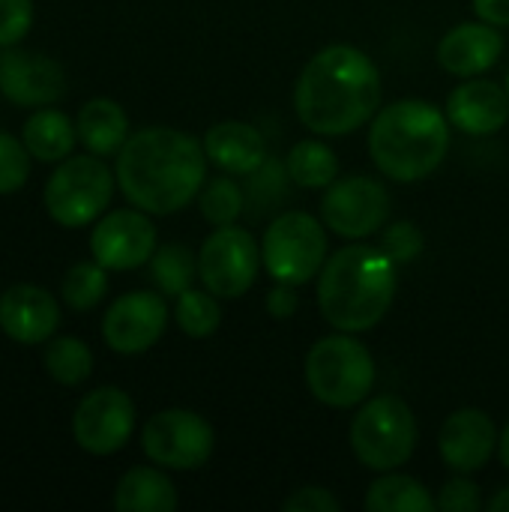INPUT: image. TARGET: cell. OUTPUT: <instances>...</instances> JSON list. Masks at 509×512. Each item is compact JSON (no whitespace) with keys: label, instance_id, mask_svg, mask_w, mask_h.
I'll return each mask as SVG.
<instances>
[{"label":"cell","instance_id":"obj_1","mask_svg":"<svg viewBox=\"0 0 509 512\" xmlns=\"http://www.w3.org/2000/svg\"><path fill=\"white\" fill-rule=\"evenodd\" d=\"M207 153L192 135L171 126H147L126 138L117 153V183L123 195L150 216L183 210L204 186Z\"/></svg>","mask_w":509,"mask_h":512},{"label":"cell","instance_id":"obj_2","mask_svg":"<svg viewBox=\"0 0 509 512\" xmlns=\"http://www.w3.org/2000/svg\"><path fill=\"white\" fill-rule=\"evenodd\" d=\"M381 72L372 57L354 45L321 48L300 72L294 108L315 135H351L378 114Z\"/></svg>","mask_w":509,"mask_h":512},{"label":"cell","instance_id":"obj_3","mask_svg":"<svg viewBox=\"0 0 509 512\" xmlns=\"http://www.w3.org/2000/svg\"><path fill=\"white\" fill-rule=\"evenodd\" d=\"M396 261L375 246H345L318 273V306L342 333L372 330L393 306Z\"/></svg>","mask_w":509,"mask_h":512},{"label":"cell","instance_id":"obj_4","mask_svg":"<svg viewBox=\"0 0 509 512\" xmlns=\"http://www.w3.org/2000/svg\"><path fill=\"white\" fill-rule=\"evenodd\" d=\"M450 150V120L426 99H399L375 114L369 153L396 183L429 177Z\"/></svg>","mask_w":509,"mask_h":512},{"label":"cell","instance_id":"obj_5","mask_svg":"<svg viewBox=\"0 0 509 512\" xmlns=\"http://www.w3.org/2000/svg\"><path fill=\"white\" fill-rule=\"evenodd\" d=\"M306 387L327 408H357L375 387V360L351 333L318 339L306 354Z\"/></svg>","mask_w":509,"mask_h":512},{"label":"cell","instance_id":"obj_6","mask_svg":"<svg viewBox=\"0 0 509 512\" xmlns=\"http://www.w3.org/2000/svg\"><path fill=\"white\" fill-rule=\"evenodd\" d=\"M351 450L369 471H396L417 450V420L405 399L375 396L351 423Z\"/></svg>","mask_w":509,"mask_h":512},{"label":"cell","instance_id":"obj_7","mask_svg":"<svg viewBox=\"0 0 509 512\" xmlns=\"http://www.w3.org/2000/svg\"><path fill=\"white\" fill-rule=\"evenodd\" d=\"M111 168L102 156H66L45 183V210L63 228H84L96 222L114 195Z\"/></svg>","mask_w":509,"mask_h":512},{"label":"cell","instance_id":"obj_8","mask_svg":"<svg viewBox=\"0 0 509 512\" xmlns=\"http://www.w3.org/2000/svg\"><path fill=\"white\" fill-rule=\"evenodd\" d=\"M261 261L276 282L306 285L327 264V234L321 222L303 210L282 213L267 225Z\"/></svg>","mask_w":509,"mask_h":512},{"label":"cell","instance_id":"obj_9","mask_svg":"<svg viewBox=\"0 0 509 512\" xmlns=\"http://www.w3.org/2000/svg\"><path fill=\"white\" fill-rule=\"evenodd\" d=\"M216 447L213 426L186 408H168L147 420L141 432V450L153 465L171 471H195L210 462Z\"/></svg>","mask_w":509,"mask_h":512},{"label":"cell","instance_id":"obj_10","mask_svg":"<svg viewBox=\"0 0 509 512\" xmlns=\"http://www.w3.org/2000/svg\"><path fill=\"white\" fill-rule=\"evenodd\" d=\"M261 264V246L237 225L216 228L198 252V276L219 300L243 297L255 285Z\"/></svg>","mask_w":509,"mask_h":512},{"label":"cell","instance_id":"obj_11","mask_svg":"<svg viewBox=\"0 0 509 512\" xmlns=\"http://www.w3.org/2000/svg\"><path fill=\"white\" fill-rule=\"evenodd\" d=\"M387 216H390V195L384 183L363 174L336 180L333 186H327V195L321 201L324 225L345 240H363L378 234Z\"/></svg>","mask_w":509,"mask_h":512},{"label":"cell","instance_id":"obj_12","mask_svg":"<svg viewBox=\"0 0 509 512\" xmlns=\"http://www.w3.org/2000/svg\"><path fill=\"white\" fill-rule=\"evenodd\" d=\"M135 429V405L117 387H99L81 399L72 417V435L81 450L93 456H111L123 450Z\"/></svg>","mask_w":509,"mask_h":512},{"label":"cell","instance_id":"obj_13","mask_svg":"<svg viewBox=\"0 0 509 512\" xmlns=\"http://www.w3.org/2000/svg\"><path fill=\"white\" fill-rule=\"evenodd\" d=\"M168 327V306L153 291H132L111 303L102 318V339L117 354L150 351Z\"/></svg>","mask_w":509,"mask_h":512},{"label":"cell","instance_id":"obj_14","mask_svg":"<svg viewBox=\"0 0 509 512\" xmlns=\"http://www.w3.org/2000/svg\"><path fill=\"white\" fill-rule=\"evenodd\" d=\"M93 261L105 270H135L156 252V228L144 210H114L90 234Z\"/></svg>","mask_w":509,"mask_h":512},{"label":"cell","instance_id":"obj_15","mask_svg":"<svg viewBox=\"0 0 509 512\" xmlns=\"http://www.w3.org/2000/svg\"><path fill=\"white\" fill-rule=\"evenodd\" d=\"M0 93L24 108L54 105L66 93V75L57 60L12 45L0 54Z\"/></svg>","mask_w":509,"mask_h":512},{"label":"cell","instance_id":"obj_16","mask_svg":"<svg viewBox=\"0 0 509 512\" xmlns=\"http://www.w3.org/2000/svg\"><path fill=\"white\" fill-rule=\"evenodd\" d=\"M498 429L492 417L480 408H462L450 414L441 426L438 447L456 474H474L489 465L492 453L498 450Z\"/></svg>","mask_w":509,"mask_h":512},{"label":"cell","instance_id":"obj_17","mask_svg":"<svg viewBox=\"0 0 509 512\" xmlns=\"http://www.w3.org/2000/svg\"><path fill=\"white\" fill-rule=\"evenodd\" d=\"M60 324L57 300L39 285H12L0 297V330L18 345H42Z\"/></svg>","mask_w":509,"mask_h":512},{"label":"cell","instance_id":"obj_18","mask_svg":"<svg viewBox=\"0 0 509 512\" xmlns=\"http://www.w3.org/2000/svg\"><path fill=\"white\" fill-rule=\"evenodd\" d=\"M504 54V36L495 24L486 21H465L444 33L438 42V63L459 78H477L498 63Z\"/></svg>","mask_w":509,"mask_h":512},{"label":"cell","instance_id":"obj_19","mask_svg":"<svg viewBox=\"0 0 509 512\" xmlns=\"http://www.w3.org/2000/svg\"><path fill=\"white\" fill-rule=\"evenodd\" d=\"M447 120L465 135H495L509 120L507 87L483 78L459 84L447 99Z\"/></svg>","mask_w":509,"mask_h":512},{"label":"cell","instance_id":"obj_20","mask_svg":"<svg viewBox=\"0 0 509 512\" xmlns=\"http://www.w3.org/2000/svg\"><path fill=\"white\" fill-rule=\"evenodd\" d=\"M207 159L225 174H255L267 162L264 135L243 120H222L204 135Z\"/></svg>","mask_w":509,"mask_h":512},{"label":"cell","instance_id":"obj_21","mask_svg":"<svg viewBox=\"0 0 509 512\" xmlns=\"http://www.w3.org/2000/svg\"><path fill=\"white\" fill-rule=\"evenodd\" d=\"M78 141L87 147V153L96 156H117L120 147L129 138V117L114 99H90L75 120Z\"/></svg>","mask_w":509,"mask_h":512},{"label":"cell","instance_id":"obj_22","mask_svg":"<svg viewBox=\"0 0 509 512\" xmlns=\"http://www.w3.org/2000/svg\"><path fill=\"white\" fill-rule=\"evenodd\" d=\"M114 507L120 512H174L177 489L156 468H132L117 483Z\"/></svg>","mask_w":509,"mask_h":512},{"label":"cell","instance_id":"obj_23","mask_svg":"<svg viewBox=\"0 0 509 512\" xmlns=\"http://www.w3.org/2000/svg\"><path fill=\"white\" fill-rule=\"evenodd\" d=\"M78 129L57 108H39L21 129V141L39 162H63L75 147Z\"/></svg>","mask_w":509,"mask_h":512},{"label":"cell","instance_id":"obj_24","mask_svg":"<svg viewBox=\"0 0 509 512\" xmlns=\"http://www.w3.org/2000/svg\"><path fill=\"white\" fill-rule=\"evenodd\" d=\"M438 501L429 495V489L408 477V474H390L375 480L369 495H366V510L369 512H432Z\"/></svg>","mask_w":509,"mask_h":512},{"label":"cell","instance_id":"obj_25","mask_svg":"<svg viewBox=\"0 0 509 512\" xmlns=\"http://www.w3.org/2000/svg\"><path fill=\"white\" fill-rule=\"evenodd\" d=\"M285 168H288V177L297 186H303V189H327V186L336 183L339 159L324 141L306 138V141H297L291 147Z\"/></svg>","mask_w":509,"mask_h":512},{"label":"cell","instance_id":"obj_26","mask_svg":"<svg viewBox=\"0 0 509 512\" xmlns=\"http://www.w3.org/2000/svg\"><path fill=\"white\" fill-rule=\"evenodd\" d=\"M195 273H198V261L183 243H168L156 249L150 258V276L165 297H180L183 291H189Z\"/></svg>","mask_w":509,"mask_h":512},{"label":"cell","instance_id":"obj_27","mask_svg":"<svg viewBox=\"0 0 509 512\" xmlns=\"http://www.w3.org/2000/svg\"><path fill=\"white\" fill-rule=\"evenodd\" d=\"M45 369L48 375L63 387H78L93 372V354L90 348L75 336H60L45 348Z\"/></svg>","mask_w":509,"mask_h":512},{"label":"cell","instance_id":"obj_28","mask_svg":"<svg viewBox=\"0 0 509 512\" xmlns=\"http://www.w3.org/2000/svg\"><path fill=\"white\" fill-rule=\"evenodd\" d=\"M174 321L177 327L192 336V339H207L219 330L222 324V309H219V300L216 294L210 291H183L177 297V306H174Z\"/></svg>","mask_w":509,"mask_h":512},{"label":"cell","instance_id":"obj_29","mask_svg":"<svg viewBox=\"0 0 509 512\" xmlns=\"http://www.w3.org/2000/svg\"><path fill=\"white\" fill-rule=\"evenodd\" d=\"M105 291H108V270L99 261H81L63 279V303L75 312H87L99 306Z\"/></svg>","mask_w":509,"mask_h":512},{"label":"cell","instance_id":"obj_30","mask_svg":"<svg viewBox=\"0 0 509 512\" xmlns=\"http://www.w3.org/2000/svg\"><path fill=\"white\" fill-rule=\"evenodd\" d=\"M198 207L210 225L222 228V225H234L240 219L246 198H243V189L231 177H213L207 186H201Z\"/></svg>","mask_w":509,"mask_h":512},{"label":"cell","instance_id":"obj_31","mask_svg":"<svg viewBox=\"0 0 509 512\" xmlns=\"http://www.w3.org/2000/svg\"><path fill=\"white\" fill-rule=\"evenodd\" d=\"M30 177V150L24 141L0 132V195L18 192Z\"/></svg>","mask_w":509,"mask_h":512},{"label":"cell","instance_id":"obj_32","mask_svg":"<svg viewBox=\"0 0 509 512\" xmlns=\"http://www.w3.org/2000/svg\"><path fill=\"white\" fill-rule=\"evenodd\" d=\"M381 249L396 261V267H399V264H411L414 258L423 255L426 237H423V231H420L414 222H396V225H390V228L384 231Z\"/></svg>","mask_w":509,"mask_h":512},{"label":"cell","instance_id":"obj_33","mask_svg":"<svg viewBox=\"0 0 509 512\" xmlns=\"http://www.w3.org/2000/svg\"><path fill=\"white\" fill-rule=\"evenodd\" d=\"M33 27V0H0V48L18 45Z\"/></svg>","mask_w":509,"mask_h":512},{"label":"cell","instance_id":"obj_34","mask_svg":"<svg viewBox=\"0 0 509 512\" xmlns=\"http://www.w3.org/2000/svg\"><path fill=\"white\" fill-rule=\"evenodd\" d=\"M483 507V498H480V489L474 480L468 477H456L450 480L441 495H438V510L444 512H477Z\"/></svg>","mask_w":509,"mask_h":512},{"label":"cell","instance_id":"obj_35","mask_svg":"<svg viewBox=\"0 0 509 512\" xmlns=\"http://www.w3.org/2000/svg\"><path fill=\"white\" fill-rule=\"evenodd\" d=\"M282 510L285 512H339L342 510V501H339L330 489L306 486V489H297L294 495H288V498L282 501Z\"/></svg>","mask_w":509,"mask_h":512},{"label":"cell","instance_id":"obj_36","mask_svg":"<svg viewBox=\"0 0 509 512\" xmlns=\"http://www.w3.org/2000/svg\"><path fill=\"white\" fill-rule=\"evenodd\" d=\"M297 285H288V282H276V288L267 294V312L276 318V321H285L297 312Z\"/></svg>","mask_w":509,"mask_h":512},{"label":"cell","instance_id":"obj_37","mask_svg":"<svg viewBox=\"0 0 509 512\" xmlns=\"http://www.w3.org/2000/svg\"><path fill=\"white\" fill-rule=\"evenodd\" d=\"M474 12L486 24L509 27V0H474Z\"/></svg>","mask_w":509,"mask_h":512},{"label":"cell","instance_id":"obj_38","mask_svg":"<svg viewBox=\"0 0 509 512\" xmlns=\"http://www.w3.org/2000/svg\"><path fill=\"white\" fill-rule=\"evenodd\" d=\"M486 507H489L492 512H509V486L507 489H501V492H498Z\"/></svg>","mask_w":509,"mask_h":512},{"label":"cell","instance_id":"obj_39","mask_svg":"<svg viewBox=\"0 0 509 512\" xmlns=\"http://www.w3.org/2000/svg\"><path fill=\"white\" fill-rule=\"evenodd\" d=\"M498 456H501L504 468L509 471V423H507V429L501 432V438H498Z\"/></svg>","mask_w":509,"mask_h":512},{"label":"cell","instance_id":"obj_40","mask_svg":"<svg viewBox=\"0 0 509 512\" xmlns=\"http://www.w3.org/2000/svg\"><path fill=\"white\" fill-rule=\"evenodd\" d=\"M507 93H509V72H507Z\"/></svg>","mask_w":509,"mask_h":512}]
</instances>
